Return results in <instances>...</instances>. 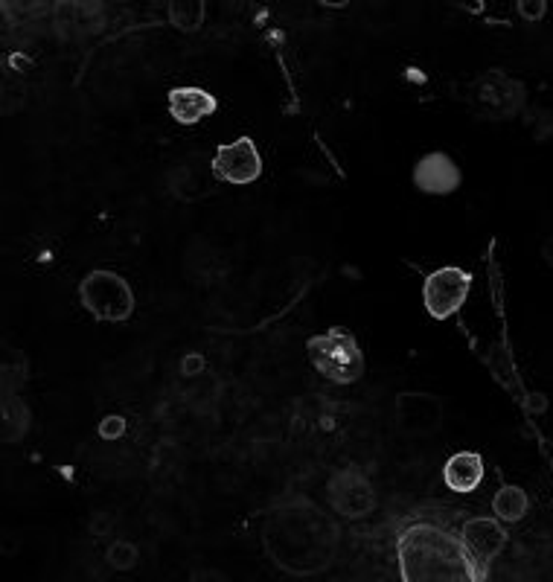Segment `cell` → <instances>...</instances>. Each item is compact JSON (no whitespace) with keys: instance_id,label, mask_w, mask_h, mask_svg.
<instances>
[{"instance_id":"7","label":"cell","mask_w":553,"mask_h":582,"mask_svg":"<svg viewBox=\"0 0 553 582\" xmlns=\"http://www.w3.org/2000/svg\"><path fill=\"white\" fill-rule=\"evenodd\" d=\"M472 291V274L460 265H443L423 280V306L428 318L449 321L466 306Z\"/></svg>"},{"instance_id":"2","label":"cell","mask_w":553,"mask_h":582,"mask_svg":"<svg viewBox=\"0 0 553 582\" xmlns=\"http://www.w3.org/2000/svg\"><path fill=\"white\" fill-rule=\"evenodd\" d=\"M399 577L405 582H478L460 536L437 524H408L396 539Z\"/></svg>"},{"instance_id":"8","label":"cell","mask_w":553,"mask_h":582,"mask_svg":"<svg viewBox=\"0 0 553 582\" xmlns=\"http://www.w3.org/2000/svg\"><path fill=\"white\" fill-rule=\"evenodd\" d=\"M210 172L216 181L233 184V187H248L260 181L262 155L257 149V140L251 134H239L236 140L222 143L210 161Z\"/></svg>"},{"instance_id":"3","label":"cell","mask_w":553,"mask_h":582,"mask_svg":"<svg viewBox=\"0 0 553 582\" xmlns=\"http://www.w3.org/2000/svg\"><path fill=\"white\" fill-rule=\"evenodd\" d=\"M306 356L321 379L341 385V388L356 385L367 373L364 350L353 335V329L347 326H329L324 332L312 335L306 341Z\"/></svg>"},{"instance_id":"5","label":"cell","mask_w":553,"mask_h":582,"mask_svg":"<svg viewBox=\"0 0 553 582\" xmlns=\"http://www.w3.org/2000/svg\"><path fill=\"white\" fill-rule=\"evenodd\" d=\"M472 105L487 120H513L527 108V85L492 67L472 85Z\"/></svg>"},{"instance_id":"23","label":"cell","mask_w":553,"mask_h":582,"mask_svg":"<svg viewBox=\"0 0 553 582\" xmlns=\"http://www.w3.org/2000/svg\"><path fill=\"white\" fill-rule=\"evenodd\" d=\"M201 370H204V358L198 356V353H190V356L181 361V373L184 376H196Z\"/></svg>"},{"instance_id":"14","label":"cell","mask_w":553,"mask_h":582,"mask_svg":"<svg viewBox=\"0 0 553 582\" xmlns=\"http://www.w3.org/2000/svg\"><path fill=\"white\" fill-rule=\"evenodd\" d=\"M33 425V414L27 408V402L21 399V393H3V408H0V440L3 443H21L27 437Z\"/></svg>"},{"instance_id":"24","label":"cell","mask_w":553,"mask_h":582,"mask_svg":"<svg viewBox=\"0 0 553 582\" xmlns=\"http://www.w3.org/2000/svg\"><path fill=\"white\" fill-rule=\"evenodd\" d=\"M542 259H545V265H551L553 268V236H548V239L542 242Z\"/></svg>"},{"instance_id":"11","label":"cell","mask_w":553,"mask_h":582,"mask_svg":"<svg viewBox=\"0 0 553 582\" xmlns=\"http://www.w3.org/2000/svg\"><path fill=\"white\" fill-rule=\"evenodd\" d=\"M411 181H414V187L423 195L443 198V195H455L460 190L463 172H460V163L452 155H446V152H425L423 158L414 163Z\"/></svg>"},{"instance_id":"15","label":"cell","mask_w":553,"mask_h":582,"mask_svg":"<svg viewBox=\"0 0 553 582\" xmlns=\"http://www.w3.org/2000/svg\"><path fill=\"white\" fill-rule=\"evenodd\" d=\"M492 513L504 524H519L530 513V495L516 484H504L492 495Z\"/></svg>"},{"instance_id":"18","label":"cell","mask_w":553,"mask_h":582,"mask_svg":"<svg viewBox=\"0 0 553 582\" xmlns=\"http://www.w3.org/2000/svg\"><path fill=\"white\" fill-rule=\"evenodd\" d=\"M105 559H108V565L114 571L129 574V571H134L137 559H140V550H137V545L126 542V539H117V542H111V548L105 550Z\"/></svg>"},{"instance_id":"9","label":"cell","mask_w":553,"mask_h":582,"mask_svg":"<svg viewBox=\"0 0 553 582\" xmlns=\"http://www.w3.org/2000/svg\"><path fill=\"white\" fill-rule=\"evenodd\" d=\"M460 542H463V548L469 553L472 565L478 568L481 580H487L492 562L507 550L510 533H507L501 518L475 516L460 524Z\"/></svg>"},{"instance_id":"19","label":"cell","mask_w":553,"mask_h":582,"mask_svg":"<svg viewBox=\"0 0 553 582\" xmlns=\"http://www.w3.org/2000/svg\"><path fill=\"white\" fill-rule=\"evenodd\" d=\"M516 12L521 15V21L536 24V21H542L548 15V0H519L516 3Z\"/></svg>"},{"instance_id":"6","label":"cell","mask_w":553,"mask_h":582,"mask_svg":"<svg viewBox=\"0 0 553 582\" xmlns=\"http://www.w3.org/2000/svg\"><path fill=\"white\" fill-rule=\"evenodd\" d=\"M326 504L332 507V513H338L347 521H361V518L373 516L379 507V495L376 486L367 478V472H361L358 466L338 469L324 486Z\"/></svg>"},{"instance_id":"10","label":"cell","mask_w":553,"mask_h":582,"mask_svg":"<svg viewBox=\"0 0 553 582\" xmlns=\"http://www.w3.org/2000/svg\"><path fill=\"white\" fill-rule=\"evenodd\" d=\"M443 399L425 390H402L393 399V417L402 434L408 437H431L443 428Z\"/></svg>"},{"instance_id":"1","label":"cell","mask_w":553,"mask_h":582,"mask_svg":"<svg viewBox=\"0 0 553 582\" xmlns=\"http://www.w3.org/2000/svg\"><path fill=\"white\" fill-rule=\"evenodd\" d=\"M262 550L286 577L309 580L332 568L341 550V524L306 495H294L268 510Z\"/></svg>"},{"instance_id":"17","label":"cell","mask_w":553,"mask_h":582,"mask_svg":"<svg viewBox=\"0 0 553 582\" xmlns=\"http://www.w3.org/2000/svg\"><path fill=\"white\" fill-rule=\"evenodd\" d=\"M27 376H30L27 356L6 347V358H3V393H18L21 385L27 382Z\"/></svg>"},{"instance_id":"20","label":"cell","mask_w":553,"mask_h":582,"mask_svg":"<svg viewBox=\"0 0 553 582\" xmlns=\"http://www.w3.org/2000/svg\"><path fill=\"white\" fill-rule=\"evenodd\" d=\"M548 408H551L548 393H542V390H530V393H524V411H527L530 417H542Z\"/></svg>"},{"instance_id":"22","label":"cell","mask_w":553,"mask_h":582,"mask_svg":"<svg viewBox=\"0 0 553 582\" xmlns=\"http://www.w3.org/2000/svg\"><path fill=\"white\" fill-rule=\"evenodd\" d=\"M111 527H114V518L111 513H94L91 516V524H88V530H91V536H108L111 533Z\"/></svg>"},{"instance_id":"12","label":"cell","mask_w":553,"mask_h":582,"mask_svg":"<svg viewBox=\"0 0 553 582\" xmlns=\"http://www.w3.org/2000/svg\"><path fill=\"white\" fill-rule=\"evenodd\" d=\"M166 108H169V117L184 126V129H193L201 120L213 117L219 111V99L213 97L207 88H198V85H178V88H169L166 94Z\"/></svg>"},{"instance_id":"21","label":"cell","mask_w":553,"mask_h":582,"mask_svg":"<svg viewBox=\"0 0 553 582\" xmlns=\"http://www.w3.org/2000/svg\"><path fill=\"white\" fill-rule=\"evenodd\" d=\"M126 420L120 417V414H114V417H105V420L99 422V437L102 440H120L123 434H126Z\"/></svg>"},{"instance_id":"4","label":"cell","mask_w":553,"mask_h":582,"mask_svg":"<svg viewBox=\"0 0 553 582\" xmlns=\"http://www.w3.org/2000/svg\"><path fill=\"white\" fill-rule=\"evenodd\" d=\"M79 303L82 309L99 321V324H126L137 309V294L131 283L111 271V268H94L79 280Z\"/></svg>"},{"instance_id":"13","label":"cell","mask_w":553,"mask_h":582,"mask_svg":"<svg viewBox=\"0 0 553 582\" xmlns=\"http://www.w3.org/2000/svg\"><path fill=\"white\" fill-rule=\"evenodd\" d=\"M487 478V463L484 454L478 452H455L443 463V484L457 495H469Z\"/></svg>"},{"instance_id":"16","label":"cell","mask_w":553,"mask_h":582,"mask_svg":"<svg viewBox=\"0 0 553 582\" xmlns=\"http://www.w3.org/2000/svg\"><path fill=\"white\" fill-rule=\"evenodd\" d=\"M169 24L181 33H198L207 18V3L204 0H172L166 6Z\"/></svg>"}]
</instances>
